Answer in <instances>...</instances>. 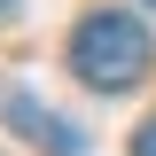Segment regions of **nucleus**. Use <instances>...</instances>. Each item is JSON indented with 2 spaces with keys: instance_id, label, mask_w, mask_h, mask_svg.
Returning a JSON list of instances; mask_svg holds the SVG:
<instances>
[{
  "instance_id": "1",
  "label": "nucleus",
  "mask_w": 156,
  "mask_h": 156,
  "mask_svg": "<svg viewBox=\"0 0 156 156\" xmlns=\"http://www.w3.org/2000/svg\"><path fill=\"white\" fill-rule=\"evenodd\" d=\"M156 47H148V23L125 16V8H94V16L70 31V70L94 86V94H133L148 78Z\"/></svg>"
},
{
  "instance_id": "2",
  "label": "nucleus",
  "mask_w": 156,
  "mask_h": 156,
  "mask_svg": "<svg viewBox=\"0 0 156 156\" xmlns=\"http://www.w3.org/2000/svg\"><path fill=\"white\" fill-rule=\"evenodd\" d=\"M0 117L16 125L31 148H47V156H86V133H78L70 117H55V109H39L23 86H0Z\"/></svg>"
},
{
  "instance_id": "3",
  "label": "nucleus",
  "mask_w": 156,
  "mask_h": 156,
  "mask_svg": "<svg viewBox=\"0 0 156 156\" xmlns=\"http://www.w3.org/2000/svg\"><path fill=\"white\" fill-rule=\"evenodd\" d=\"M133 156H156V117H148V125L133 133Z\"/></svg>"
},
{
  "instance_id": "4",
  "label": "nucleus",
  "mask_w": 156,
  "mask_h": 156,
  "mask_svg": "<svg viewBox=\"0 0 156 156\" xmlns=\"http://www.w3.org/2000/svg\"><path fill=\"white\" fill-rule=\"evenodd\" d=\"M8 16H16V0H0V23H8Z\"/></svg>"
},
{
  "instance_id": "5",
  "label": "nucleus",
  "mask_w": 156,
  "mask_h": 156,
  "mask_svg": "<svg viewBox=\"0 0 156 156\" xmlns=\"http://www.w3.org/2000/svg\"><path fill=\"white\" fill-rule=\"evenodd\" d=\"M148 8H156V0H148Z\"/></svg>"
}]
</instances>
